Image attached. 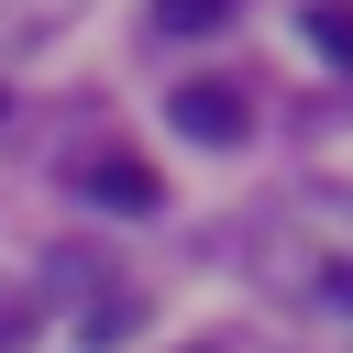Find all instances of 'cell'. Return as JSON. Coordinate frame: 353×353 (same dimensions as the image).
<instances>
[{"label":"cell","instance_id":"8","mask_svg":"<svg viewBox=\"0 0 353 353\" xmlns=\"http://www.w3.org/2000/svg\"><path fill=\"white\" fill-rule=\"evenodd\" d=\"M188 353H221V342H188Z\"/></svg>","mask_w":353,"mask_h":353},{"label":"cell","instance_id":"9","mask_svg":"<svg viewBox=\"0 0 353 353\" xmlns=\"http://www.w3.org/2000/svg\"><path fill=\"white\" fill-rule=\"evenodd\" d=\"M0 110H11V88H0Z\"/></svg>","mask_w":353,"mask_h":353},{"label":"cell","instance_id":"3","mask_svg":"<svg viewBox=\"0 0 353 353\" xmlns=\"http://www.w3.org/2000/svg\"><path fill=\"white\" fill-rule=\"evenodd\" d=\"M77 188H88V199H99V210H121V221H143V210H154V199H165V188H154V165H143V154H88V165H77Z\"/></svg>","mask_w":353,"mask_h":353},{"label":"cell","instance_id":"2","mask_svg":"<svg viewBox=\"0 0 353 353\" xmlns=\"http://www.w3.org/2000/svg\"><path fill=\"white\" fill-rule=\"evenodd\" d=\"M165 121H176L188 143H243V132H254V99H243L232 77H188V88H165Z\"/></svg>","mask_w":353,"mask_h":353},{"label":"cell","instance_id":"6","mask_svg":"<svg viewBox=\"0 0 353 353\" xmlns=\"http://www.w3.org/2000/svg\"><path fill=\"white\" fill-rule=\"evenodd\" d=\"M66 11H77V0H0V44H44Z\"/></svg>","mask_w":353,"mask_h":353},{"label":"cell","instance_id":"7","mask_svg":"<svg viewBox=\"0 0 353 353\" xmlns=\"http://www.w3.org/2000/svg\"><path fill=\"white\" fill-rule=\"evenodd\" d=\"M154 22H165V33H221L232 0H154Z\"/></svg>","mask_w":353,"mask_h":353},{"label":"cell","instance_id":"5","mask_svg":"<svg viewBox=\"0 0 353 353\" xmlns=\"http://www.w3.org/2000/svg\"><path fill=\"white\" fill-rule=\"evenodd\" d=\"M298 22H309V44H320L331 66H353V0H309Z\"/></svg>","mask_w":353,"mask_h":353},{"label":"cell","instance_id":"1","mask_svg":"<svg viewBox=\"0 0 353 353\" xmlns=\"http://www.w3.org/2000/svg\"><path fill=\"white\" fill-rule=\"evenodd\" d=\"M221 254H254V276L309 287V265H353V188H287L254 221H232Z\"/></svg>","mask_w":353,"mask_h":353},{"label":"cell","instance_id":"4","mask_svg":"<svg viewBox=\"0 0 353 353\" xmlns=\"http://www.w3.org/2000/svg\"><path fill=\"white\" fill-rule=\"evenodd\" d=\"M143 331V298L132 287H99L88 309H77V353H110V342H132Z\"/></svg>","mask_w":353,"mask_h":353}]
</instances>
